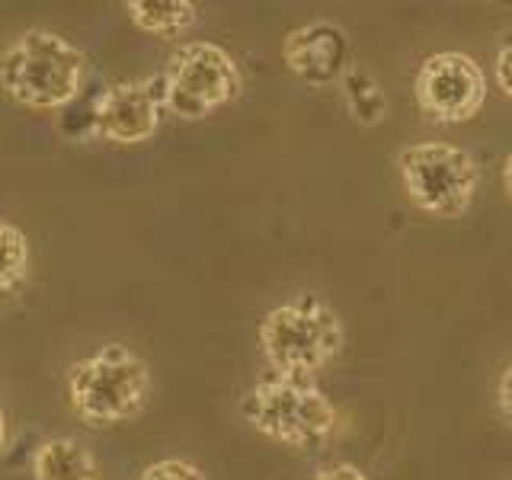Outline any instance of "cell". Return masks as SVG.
Masks as SVG:
<instances>
[{
	"mask_svg": "<svg viewBox=\"0 0 512 480\" xmlns=\"http://www.w3.org/2000/svg\"><path fill=\"white\" fill-rule=\"evenodd\" d=\"M346 84V106L362 125H381L384 116H388V96H384L381 84L365 71L349 68V74L343 77Z\"/></svg>",
	"mask_w": 512,
	"mask_h": 480,
	"instance_id": "7c38bea8",
	"label": "cell"
},
{
	"mask_svg": "<svg viewBox=\"0 0 512 480\" xmlns=\"http://www.w3.org/2000/svg\"><path fill=\"white\" fill-rule=\"evenodd\" d=\"M416 106L436 122H468L487 100L484 68L464 52H436L429 55L413 80Z\"/></svg>",
	"mask_w": 512,
	"mask_h": 480,
	"instance_id": "52a82bcc",
	"label": "cell"
},
{
	"mask_svg": "<svg viewBox=\"0 0 512 480\" xmlns=\"http://www.w3.org/2000/svg\"><path fill=\"white\" fill-rule=\"evenodd\" d=\"M125 10L138 29L160 39H176L199 23V7L192 0H132Z\"/></svg>",
	"mask_w": 512,
	"mask_h": 480,
	"instance_id": "8fae6325",
	"label": "cell"
},
{
	"mask_svg": "<svg viewBox=\"0 0 512 480\" xmlns=\"http://www.w3.org/2000/svg\"><path fill=\"white\" fill-rule=\"evenodd\" d=\"M29 244L26 234L10 221H0V298L13 295L26 282Z\"/></svg>",
	"mask_w": 512,
	"mask_h": 480,
	"instance_id": "4fadbf2b",
	"label": "cell"
},
{
	"mask_svg": "<svg viewBox=\"0 0 512 480\" xmlns=\"http://www.w3.org/2000/svg\"><path fill=\"white\" fill-rule=\"evenodd\" d=\"M96 461L77 439H48L32 455V480H93Z\"/></svg>",
	"mask_w": 512,
	"mask_h": 480,
	"instance_id": "30bf717a",
	"label": "cell"
},
{
	"mask_svg": "<svg viewBox=\"0 0 512 480\" xmlns=\"http://www.w3.org/2000/svg\"><path fill=\"white\" fill-rule=\"evenodd\" d=\"M282 61L304 84L330 87L349 74L352 42L343 26H336L330 20H311L285 36Z\"/></svg>",
	"mask_w": 512,
	"mask_h": 480,
	"instance_id": "9c48e42d",
	"label": "cell"
},
{
	"mask_svg": "<svg viewBox=\"0 0 512 480\" xmlns=\"http://www.w3.org/2000/svg\"><path fill=\"white\" fill-rule=\"evenodd\" d=\"M7 445V420H4V407H0V452H4Z\"/></svg>",
	"mask_w": 512,
	"mask_h": 480,
	"instance_id": "d6986e66",
	"label": "cell"
},
{
	"mask_svg": "<svg viewBox=\"0 0 512 480\" xmlns=\"http://www.w3.org/2000/svg\"><path fill=\"white\" fill-rule=\"evenodd\" d=\"M141 480H205V474L192 461L164 458V461H154L151 468H144Z\"/></svg>",
	"mask_w": 512,
	"mask_h": 480,
	"instance_id": "5bb4252c",
	"label": "cell"
},
{
	"mask_svg": "<svg viewBox=\"0 0 512 480\" xmlns=\"http://www.w3.org/2000/svg\"><path fill=\"white\" fill-rule=\"evenodd\" d=\"M164 112V80L160 74L144 80H119L100 93L93 106V132L112 144L148 141Z\"/></svg>",
	"mask_w": 512,
	"mask_h": 480,
	"instance_id": "ba28073f",
	"label": "cell"
},
{
	"mask_svg": "<svg viewBox=\"0 0 512 480\" xmlns=\"http://www.w3.org/2000/svg\"><path fill=\"white\" fill-rule=\"evenodd\" d=\"M397 170L410 202L432 218H461L477 196L480 167L452 141H416L400 151Z\"/></svg>",
	"mask_w": 512,
	"mask_h": 480,
	"instance_id": "5b68a950",
	"label": "cell"
},
{
	"mask_svg": "<svg viewBox=\"0 0 512 480\" xmlns=\"http://www.w3.org/2000/svg\"><path fill=\"white\" fill-rule=\"evenodd\" d=\"M496 407H500V416L512 426V362L503 368L500 381H496Z\"/></svg>",
	"mask_w": 512,
	"mask_h": 480,
	"instance_id": "2e32d148",
	"label": "cell"
},
{
	"mask_svg": "<svg viewBox=\"0 0 512 480\" xmlns=\"http://www.w3.org/2000/svg\"><path fill=\"white\" fill-rule=\"evenodd\" d=\"M314 480H368V474L356 468V464L340 461V464H330V468H320Z\"/></svg>",
	"mask_w": 512,
	"mask_h": 480,
	"instance_id": "e0dca14e",
	"label": "cell"
},
{
	"mask_svg": "<svg viewBox=\"0 0 512 480\" xmlns=\"http://www.w3.org/2000/svg\"><path fill=\"white\" fill-rule=\"evenodd\" d=\"M503 186H506V196L512 199V151H509L506 164H503Z\"/></svg>",
	"mask_w": 512,
	"mask_h": 480,
	"instance_id": "ac0fdd59",
	"label": "cell"
},
{
	"mask_svg": "<svg viewBox=\"0 0 512 480\" xmlns=\"http://www.w3.org/2000/svg\"><path fill=\"white\" fill-rule=\"evenodd\" d=\"M87 55L58 32L29 29L0 55V90L29 109L68 106L80 93Z\"/></svg>",
	"mask_w": 512,
	"mask_h": 480,
	"instance_id": "7a4b0ae2",
	"label": "cell"
},
{
	"mask_svg": "<svg viewBox=\"0 0 512 480\" xmlns=\"http://www.w3.org/2000/svg\"><path fill=\"white\" fill-rule=\"evenodd\" d=\"M256 336L272 372L301 381H311L320 368H327L346 343L340 314L311 292L266 311Z\"/></svg>",
	"mask_w": 512,
	"mask_h": 480,
	"instance_id": "6da1fadb",
	"label": "cell"
},
{
	"mask_svg": "<svg viewBox=\"0 0 512 480\" xmlns=\"http://www.w3.org/2000/svg\"><path fill=\"white\" fill-rule=\"evenodd\" d=\"M151 391V372L138 352L106 343L90 359L68 368L71 407L90 426L125 423L141 413Z\"/></svg>",
	"mask_w": 512,
	"mask_h": 480,
	"instance_id": "277c9868",
	"label": "cell"
},
{
	"mask_svg": "<svg viewBox=\"0 0 512 480\" xmlns=\"http://www.w3.org/2000/svg\"><path fill=\"white\" fill-rule=\"evenodd\" d=\"M240 413L260 436L298 452L324 448L336 429L333 400L314 381L285 378L276 372L260 378L244 394Z\"/></svg>",
	"mask_w": 512,
	"mask_h": 480,
	"instance_id": "3957f363",
	"label": "cell"
},
{
	"mask_svg": "<svg viewBox=\"0 0 512 480\" xmlns=\"http://www.w3.org/2000/svg\"><path fill=\"white\" fill-rule=\"evenodd\" d=\"M160 80H164V109L186 122L212 116L244 90L237 61L215 42L180 45L160 71Z\"/></svg>",
	"mask_w": 512,
	"mask_h": 480,
	"instance_id": "8992f818",
	"label": "cell"
},
{
	"mask_svg": "<svg viewBox=\"0 0 512 480\" xmlns=\"http://www.w3.org/2000/svg\"><path fill=\"white\" fill-rule=\"evenodd\" d=\"M493 74H496V84H500L503 96L512 103V32L503 39L500 52H496V61H493Z\"/></svg>",
	"mask_w": 512,
	"mask_h": 480,
	"instance_id": "9a60e30c",
	"label": "cell"
}]
</instances>
